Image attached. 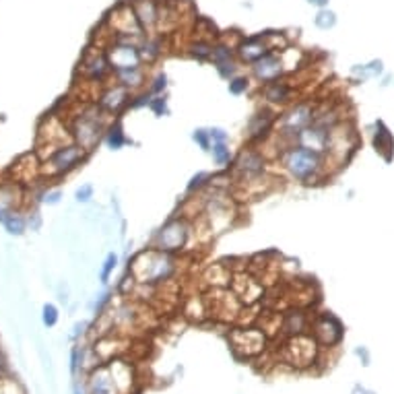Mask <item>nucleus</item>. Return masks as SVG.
<instances>
[{"label": "nucleus", "instance_id": "nucleus-1", "mask_svg": "<svg viewBox=\"0 0 394 394\" xmlns=\"http://www.w3.org/2000/svg\"><path fill=\"white\" fill-rule=\"evenodd\" d=\"M178 258L175 254L169 252H161L157 248H147L143 252H139L130 266L128 273L132 275V279L137 281V285H165L169 283L175 275H178Z\"/></svg>", "mask_w": 394, "mask_h": 394}, {"label": "nucleus", "instance_id": "nucleus-2", "mask_svg": "<svg viewBox=\"0 0 394 394\" xmlns=\"http://www.w3.org/2000/svg\"><path fill=\"white\" fill-rule=\"evenodd\" d=\"M283 169L291 180L304 186H314L328 178V157L302 145H291L281 155Z\"/></svg>", "mask_w": 394, "mask_h": 394}, {"label": "nucleus", "instance_id": "nucleus-3", "mask_svg": "<svg viewBox=\"0 0 394 394\" xmlns=\"http://www.w3.org/2000/svg\"><path fill=\"white\" fill-rule=\"evenodd\" d=\"M108 126H110L108 114L93 101V103H85L79 114L73 116L71 135L77 145H80L87 153H91L103 141Z\"/></svg>", "mask_w": 394, "mask_h": 394}, {"label": "nucleus", "instance_id": "nucleus-4", "mask_svg": "<svg viewBox=\"0 0 394 394\" xmlns=\"http://www.w3.org/2000/svg\"><path fill=\"white\" fill-rule=\"evenodd\" d=\"M266 173H268V161L262 151H258V147L248 145L234 157L232 175H234V182L241 186H254V184L264 182Z\"/></svg>", "mask_w": 394, "mask_h": 394}, {"label": "nucleus", "instance_id": "nucleus-5", "mask_svg": "<svg viewBox=\"0 0 394 394\" xmlns=\"http://www.w3.org/2000/svg\"><path fill=\"white\" fill-rule=\"evenodd\" d=\"M87 155L89 153L80 145H77L75 141L67 143V145H60L48 157H44L40 161V171H42V175H48L50 180L65 178L71 171H75L80 163L87 159Z\"/></svg>", "mask_w": 394, "mask_h": 394}, {"label": "nucleus", "instance_id": "nucleus-6", "mask_svg": "<svg viewBox=\"0 0 394 394\" xmlns=\"http://www.w3.org/2000/svg\"><path fill=\"white\" fill-rule=\"evenodd\" d=\"M190 237H192L190 219L188 217H171L155 234L151 246L161 250V252L178 254V252L186 250V246L190 243Z\"/></svg>", "mask_w": 394, "mask_h": 394}, {"label": "nucleus", "instance_id": "nucleus-7", "mask_svg": "<svg viewBox=\"0 0 394 394\" xmlns=\"http://www.w3.org/2000/svg\"><path fill=\"white\" fill-rule=\"evenodd\" d=\"M357 135H355V128L353 124L341 120L332 130H330V137H328V147H326V157L328 161L334 165V167H341L345 165L351 155L355 153L357 149Z\"/></svg>", "mask_w": 394, "mask_h": 394}, {"label": "nucleus", "instance_id": "nucleus-8", "mask_svg": "<svg viewBox=\"0 0 394 394\" xmlns=\"http://www.w3.org/2000/svg\"><path fill=\"white\" fill-rule=\"evenodd\" d=\"M277 122H279V116L271 105H264L258 112H254L248 118L246 130H243V137H246L248 145L258 147V145L266 143L268 137L273 135V130L277 128Z\"/></svg>", "mask_w": 394, "mask_h": 394}, {"label": "nucleus", "instance_id": "nucleus-9", "mask_svg": "<svg viewBox=\"0 0 394 394\" xmlns=\"http://www.w3.org/2000/svg\"><path fill=\"white\" fill-rule=\"evenodd\" d=\"M79 73L87 83L103 87L105 80L114 75L112 67H110V60L105 56V50L103 48H97V50L95 48H87L79 62Z\"/></svg>", "mask_w": 394, "mask_h": 394}, {"label": "nucleus", "instance_id": "nucleus-10", "mask_svg": "<svg viewBox=\"0 0 394 394\" xmlns=\"http://www.w3.org/2000/svg\"><path fill=\"white\" fill-rule=\"evenodd\" d=\"M130 99H132V91L114 80V83L101 87V91L97 93L95 103H97L110 118H114V116H118L122 110L130 108Z\"/></svg>", "mask_w": 394, "mask_h": 394}, {"label": "nucleus", "instance_id": "nucleus-11", "mask_svg": "<svg viewBox=\"0 0 394 394\" xmlns=\"http://www.w3.org/2000/svg\"><path fill=\"white\" fill-rule=\"evenodd\" d=\"M105 56L110 60L112 73L114 71H122V69H132V67H143V58H141V50L137 46L130 44H122V42H110L103 46Z\"/></svg>", "mask_w": 394, "mask_h": 394}, {"label": "nucleus", "instance_id": "nucleus-12", "mask_svg": "<svg viewBox=\"0 0 394 394\" xmlns=\"http://www.w3.org/2000/svg\"><path fill=\"white\" fill-rule=\"evenodd\" d=\"M312 332L318 345L334 347L343 341V324L330 312H322L312 318Z\"/></svg>", "mask_w": 394, "mask_h": 394}, {"label": "nucleus", "instance_id": "nucleus-13", "mask_svg": "<svg viewBox=\"0 0 394 394\" xmlns=\"http://www.w3.org/2000/svg\"><path fill=\"white\" fill-rule=\"evenodd\" d=\"M250 71H252V77L258 80L260 85H266V83L283 79V77L287 75V73H285V65H283L279 52H268V54H264L260 60H256L254 65H250Z\"/></svg>", "mask_w": 394, "mask_h": 394}, {"label": "nucleus", "instance_id": "nucleus-14", "mask_svg": "<svg viewBox=\"0 0 394 394\" xmlns=\"http://www.w3.org/2000/svg\"><path fill=\"white\" fill-rule=\"evenodd\" d=\"M260 97L264 103H268L271 108L275 105H291L298 97V89L293 83L285 79L273 80V83H266V85H260Z\"/></svg>", "mask_w": 394, "mask_h": 394}, {"label": "nucleus", "instance_id": "nucleus-15", "mask_svg": "<svg viewBox=\"0 0 394 394\" xmlns=\"http://www.w3.org/2000/svg\"><path fill=\"white\" fill-rule=\"evenodd\" d=\"M268 46L262 37V33L258 35H250V37H241L236 44L237 60L243 65H254L256 60H260L264 54H268Z\"/></svg>", "mask_w": 394, "mask_h": 394}, {"label": "nucleus", "instance_id": "nucleus-16", "mask_svg": "<svg viewBox=\"0 0 394 394\" xmlns=\"http://www.w3.org/2000/svg\"><path fill=\"white\" fill-rule=\"evenodd\" d=\"M87 391L89 394H120V388L114 382L110 368L103 363H99L97 368L91 370L89 380H87Z\"/></svg>", "mask_w": 394, "mask_h": 394}, {"label": "nucleus", "instance_id": "nucleus-17", "mask_svg": "<svg viewBox=\"0 0 394 394\" xmlns=\"http://www.w3.org/2000/svg\"><path fill=\"white\" fill-rule=\"evenodd\" d=\"M328 137H330V130L312 122L310 126H306L300 137H298V145L306 147V149H312L318 153H324L326 155V147H328Z\"/></svg>", "mask_w": 394, "mask_h": 394}, {"label": "nucleus", "instance_id": "nucleus-18", "mask_svg": "<svg viewBox=\"0 0 394 394\" xmlns=\"http://www.w3.org/2000/svg\"><path fill=\"white\" fill-rule=\"evenodd\" d=\"M132 10L141 23V27L147 31H153L159 25V2L157 0H130Z\"/></svg>", "mask_w": 394, "mask_h": 394}, {"label": "nucleus", "instance_id": "nucleus-19", "mask_svg": "<svg viewBox=\"0 0 394 394\" xmlns=\"http://www.w3.org/2000/svg\"><path fill=\"white\" fill-rule=\"evenodd\" d=\"M374 139H372V145H374V149H376V153L380 155V157L384 159V161H393L394 157V139H393V132L386 128V124L382 122V120H378L376 124H374Z\"/></svg>", "mask_w": 394, "mask_h": 394}, {"label": "nucleus", "instance_id": "nucleus-20", "mask_svg": "<svg viewBox=\"0 0 394 394\" xmlns=\"http://www.w3.org/2000/svg\"><path fill=\"white\" fill-rule=\"evenodd\" d=\"M112 79L120 85H124L126 89H130L132 93L141 91L147 83V75L143 67H132V69H122V71H114Z\"/></svg>", "mask_w": 394, "mask_h": 394}, {"label": "nucleus", "instance_id": "nucleus-21", "mask_svg": "<svg viewBox=\"0 0 394 394\" xmlns=\"http://www.w3.org/2000/svg\"><path fill=\"white\" fill-rule=\"evenodd\" d=\"M283 330L291 336L296 334H304L308 330V326H312V318L306 314L304 310L296 308V310H289L283 314V322H281Z\"/></svg>", "mask_w": 394, "mask_h": 394}, {"label": "nucleus", "instance_id": "nucleus-22", "mask_svg": "<svg viewBox=\"0 0 394 394\" xmlns=\"http://www.w3.org/2000/svg\"><path fill=\"white\" fill-rule=\"evenodd\" d=\"M19 207H21V192L17 184H0V223L8 213L19 211Z\"/></svg>", "mask_w": 394, "mask_h": 394}, {"label": "nucleus", "instance_id": "nucleus-23", "mask_svg": "<svg viewBox=\"0 0 394 394\" xmlns=\"http://www.w3.org/2000/svg\"><path fill=\"white\" fill-rule=\"evenodd\" d=\"M211 62H213L215 69H221V67H225V65L237 62L236 46H232V44H228V42H217V44H213Z\"/></svg>", "mask_w": 394, "mask_h": 394}, {"label": "nucleus", "instance_id": "nucleus-24", "mask_svg": "<svg viewBox=\"0 0 394 394\" xmlns=\"http://www.w3.org/2000/svg\"><path fill=\"white\" fill-rule=\"evenodd\" d=\"M139 50H141L143 65L145 62L153 65V62H157L159 58H161V54H163V42H161V37H157V35H149L147 33Z\"/></svg>", "mask_w": 394, "mask_h": 394}, {"label": "nucleus", "instance_id": "nucleus-25", "mask_svg": "<svg viewBox=\"0 0 394 394\" xmlns=\"http://www.w3.org/2000/svg\"><path fill=\"white\" fill-rule=\"evenodd\" d=\"M2 228H4V232H6L8 236L21 237L27 232V217L23 215L21 209H19V211H12V213H8V215L4 217Z\"/></svg>", "mask_w": 394, "mask_h": 394}, {"label": "nucleus", "instance_id": "nucleus-26", "mask_svg": "<svg viewBox=\"0 0 394 394\" xmlns=\"http://www.w3.org/2000/svg\"><path fill=\"white\" fill-rule=\"evenodd\" d=\"M186 50H188V54H190L194 60L205 62V60H211V54H213V42L203 40V37H196V40H192V42L188 44Z\"/></svg>", "mask_w": 394, "mask_h": 394}, {"label": "nucleus", "instance_id": "nucleus-27", "mask_svg": "<svg viewBox=\"0 0 394 394\" xmlns=\"http://www.w3.org/2000/svg\"><path fill=\"white\" fill-rule=\"evenodd\" d=\"M209 153L213 155V161H215L219 167H223V169H230L232 163H234V153H232V149H230V143H215Z\"/></svg>", "mask_w": 394, "mask_h": 394}, {"label": "nucleus", "instance_id": "nucleus-28", "mask_svg": "<svg viewBox=\"0 0 394 394\" xmlns=\"http://www.w3.org/2000/svg\"><path fill=\"white\" fill-rule=\"evenodd\" d=\"M103 141L108 143V147L112 149V151H118V149H122L124 145H126V137H124V130H122V126L116 122H112L110 126H108V130H105V137H103Z\"/></svg>", "mask_w": 394, "mask_h": 394}, {"label": "nucleus", "instance_id": "nucleus-29", "mask_svg": "<svg viewBox=\"0 0 394 394\" xmlns=\"http://www.w3.org/2000/svg\"><path fill=\"white\" fill-rule=\"evenodd\" d=\"M262 37H264V42H266V46H268L271 52H283L285 48H289V40H287L285 33H279V31H264Z\"/></svg>", "mask_w": 394, "mask_h": 394}, {"label": "nucleus", "instance_id": "nucleus-30", "mask_svg": "<svg viewBox=\"0 0 394 394\" xmlns=\"http://www.w3.org/2000/svg\"><path fill=\"white\" fill-rule=\"evenodd\" d=\"M314 25L318 29H322V31H328V29H332V27L336 25V15H334L328 6H326V8H320L314 17Z\"/></svg>", "mask_w": 394, "mask_h": 394}, {"label": "nucleus", "instance_id": "nucleus-31", "mask_svg": "<svg viewBox=\"0 0 394 394\" xmlns=\"http://www.w3.org/2000/svg\"><path fill=\"white\" fill-rule=\"evenodd\" d=\"M35 200L54 207V205H58L62 200V190L60 188H44L42 192L35 194Z\"/></svg>", "mask_w": 394, "mask_h": 394}, {"label": "nucleus", "instance_id": "nucleus-32", "mask_svg": "<svg viewBox=\"0 0 394 394\" xmlns=\"http://www.w3.org/2000/svg\"><path fill=\"white\" fill-rule=\"evenodd\" d=\"M116 266H118V254L110 252V254L105 256L103 266H101V273H99V281H101L103 285L110 281V277H112V273L116 271Z\"/></svg>", "mask_w": 394, "mask_h": 394}, {"label": "nucleus", "instance_id": "nucleus-33", "mask_svg": "<svg viewBox=\"0 0 394 394\" xmlns=\"http://www.w3.org/2000/svg\"><path fill=\"white\" fill-rule=\"evenodd\" d=\"M211 173H207V171H200V173H196L192 180H190V184H188V192H200V190H207L209 186H211Z\"/></svg>", "mask_w": 394, "mask_h": 394}, {"label": "nucleus", "instance_id": "nucleus-34", "mask_svg": "<svg viewBox=\"0 0 394 394\" xmlns=\"http://www.w3.org/2000/svg\"><path fill=\"white\" fill-rule=\"evenodd\" d=\"M58 320H60V312H58V308H56L54 304H46V306L42 308V322H44L48 328H54V326L58 324Z\"/></svg>", "mask_w": 394, "mask_h": 394}, {"label": "nucleus", "instance_id": "nucleus-35", "mask_svg": "<svg viewBox=\"0 0 394 394\" xmlns=\"http://www.w3.org/2000/svg\"><path fill=\"white\" fill-rule=\"evenodd\" d=\"M248 89H250V79L248 77L236 75L234 79H230V93L232 95H243V93H248Z\"/></svg>", "mask_w": 394, "mask_h": 394}, {"label": "nucleus", "instance_id": "nucleus-36", "mask_svg": "<svg viewBox=\"0 0 394 394\" xmlns=\"http://www.w3.org/2000/svg\"><path fill=\"white\" fill-rule=\"evenodd\" d=\"M192 141L203 149V151H211L213 143H211V137H209V130L207 128H198L192 132Z\"/></svg>", "mask_w": 394, "mask_h": 394}, {"label": "nucleus", "instance_id": "nucleus-37", "mask_svg": "<svg viewBox=\"0 0 394 394\" xmlns=\"http://www.w3.org/2000/svg\"><path fill=\"white\" fill-rule=\"evenodd\" d=\"M93 192H95L93 184H83L80 188H77V192H75V200L80 203V205H87V203H91Z\"/></svg>", "mask_w": 394, "mask_h": 394}, {"label": "nucleus", "instance_id": "nucleus-38", "mask_svg": "<svg viewBox=\"0 0 394 394\" xmlns=\"http://www.w3.org/2000/svg\"><path fill=\"white\" fill-rule=\"evenodd\" d=\"M165 89H167V77H165L163 73H159L157 77L151 80V85L147 87V91H149L151 95H163Z\"/></svg>", "mask_w": 394, "mask_h": 394}, {"label": "nucleus", "instance_id": "nucleus-39", "mask_svg": "<svg viewBox=\"0 0 394 394\" xmlns=\"http://www.w3.org/2000/svg\"><path fill=\"white\" fill-rule=\"evenodd\" d=\"M149 108L155 112V116H165V114L169 112V110H167V99H165V95H153Z\"/></svg>", "mask_w": 394, "mask_h": 394}, {"label": "nucleus", "instance_id": "nucleus-40", "mask_svg": "<svg viewBox=\"0 0 394 394\" xmlns=\"http://www.w3.org/2000/svg\"><path fill=\"white\" fill-rule=\"evenodd\" d=\"M25 217H27V230H31V232H40V230H42L44 219H42V215H40V211H37V209L29 211Z\"/></svg>", "mask_w": 394, "mask_h": 394}, {"label": "nucleus", "instance_id": "nucleus-41", "mask_svg": "<svg viewBox=\"0 0 394 394\" xmlns=\"http://www.w3.org/2000/svg\"><path fill=\"white\" fill-rule=\"evenodd\" d=\"M351 77L357 80V83H366V80L372 79L368 65H355V67L351 69Z\"/></svg>", "mask_w": 394, "mask_h": 394}, {"label": "nucleus", "instance_id": "nucleus-42", "mask_svg": "<svg viewBox=\"0 0 394 394\" xmlns=\"http://www.w3.org/2000/svg\"><path fill=\"white\" fill-rule=\"evenodd\" d=\"M209 130V137H211V143H230V135L223 130V128H207Z\"/></svg>", "mask_w": 394, "mask_h": 394}, {"label": "nucleus", "instance_id": "nucleus-43", "mask_svg": "<svg viewBox=\"0 0 394 394\" xmlns=\"http://www.w3.org/2000/svg\"><path fill=\"white\" fill-rule=\"evenodd\" d=\"M6 376H8V361H6V355L0 349V378H6Z\"/></svg>", "mask_w": 394, "mask_h": 394}, {"label": "nucleus", "instance_id": "nucleus-44", "mask_svg": "<svg viewBox=\"0 0 394 394\" xmlns=\"http://www.w3.org/2000/svg\"><path fill=\"white\" fill-rule=\"evenodd\" d=\"M355 353H357V357L363 361V366H370V353H368V349H366V347H357V349H355Z\"/></svg>", "mask_w": 394, "mask_h": 394}, {"label": "nucleus", "instance_id": "nucleus-45", "mask_svg": "<svg viewBox=\"0 0 394 394\" xmlns=\"http://www.w3.org/2000/svg\"><path fill=\"white\" fill-rule=\"evenodd\" d=\"M85 328H87V322H77V324H75V332H73V339H79L80 334L85 332Z\"/></svg>", "mask_w": 394, "mask_h": 394}, {"label": "nucleus", "instance_id": "nucleus-46", "mask_svg": "<svg viewBox=\"0 0 394 394\" xmlns=\"http://www.w3.org/2000/svg\"><path fill=\"white\" fill-rule=\"evenodd\" d=\"M310 4H316V6H320V8H326L328 6V0H308Z\"/></svg>", "mask_w": 394, "mask_h": 394}, {"label": "nucleus", "instance_id": "nucleus-47", "mask_svg": "<svg viewBox=\"0 0 394 394\" xmlns=\"http://www.w3.org/2000/svg\"><path fill=\"white\" fill-rule=\"evenodd\" d=\"M353 394H376V393H372V391H368V388H363V386H355V388H353Z\"/></svg>", "mask_w": 394, "mask_h": 394}]
</instances>
